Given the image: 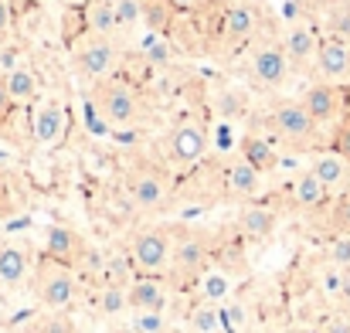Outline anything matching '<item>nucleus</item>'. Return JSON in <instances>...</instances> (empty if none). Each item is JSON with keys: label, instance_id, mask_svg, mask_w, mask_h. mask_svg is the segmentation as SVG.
Wrapping results in <instances>:
<instances>
[{"label": "nucleus", "instance_id": "33", "mask_svg": "<svg viewBox=\"0 0 350 333\" xmlns=\"http://www.w3.org/2000/svg\"><path fill=\"white\" fill-rule=\"evenodd\" d=\"M330 31H334L337 38L350 41V7H347V3H340V7L330 14Z\"/></svg>", "mask_w": 350, "mask_h": 333}, {"label": "nucleus", "instance_id": "21", "mask_svg": "<svg viewBox=\"0 0 350 333\" xmlns=\"http://www.w3.org/2000/svg\"><path fill=\"white\" fill-rule=\"evenodd\" d=\"M323 201H327V184H323L313 170L296 181V204H299V208H320Z\"/></svg>", "mask_w": 350, "mask_h": 333}, {"label": "nucleus", "instance_id": "8", "mask_svg": "<svg viewBox=\"0 0 350 333\" xmlns=\"http://www.w3.org/2000/svg\"><path fill=\"white\" fill-rule=\"evenodd\" d=\"M208 262V238L198 235V231H187L177 238L174 245V265L180 276H198Z\"/></svg>", "mask_w": 350, "mask_h": 333}, {"label": "nucleus", "instance_id": "16", "mask_svg": "<svg viewBox=\"0 0 350 333\" xmlns=\"http://www.w3.org/2000/svg\"><path fill=\"white\" fill-rule=\"evenodd\" d=\"M129 306L133 310H157V313H163L167 293H163V286L157 279H136V282H129Z\"/></svg>", "mask_w": 350, "mask_h": 333}, {"label": "nucleus", "instance_id": "14", "mask_svg": "<svg viewBox=\"0 0 350 333\" xmlns=\"http://www.w3.org/2000/svg\"><path fill=\"white\" fill-rule=\"evenodd\" d=\"M303 106L313 112V119H317V122H330V119L340 112V92H337L334 85H327V82L310 85V89H306V96H303Z\"/></svg>", "mask_w": 350, "mask_h": 333}, {"label": "nucleus", "instance_id": "13", "mask_svg": "<svg viewBox=\"0 0 350 333\" xmlns=\"http://www.w3.org/2000/svg\"><path fill=\"white\" fill-rule=\"evenodd\" d=\"M65 106H58V103H44L41 109L34 112V139L41 143V146H51V143H58L62 139V133H65Z\"/></svg>", "mask_w": 350, "mask_h": 333}, {"label": "nucleus", "instance_id": "11", "mask_svg": "<svg viewBox=\"0 0 350 333\" xmlns=\"http://www.w3.org/2000/svg\"><path fill=\"white\" fill-rule=\"evenodd\" d=\"M255 27H258V10L248 7V3H234V7H228V14H225L221 38L228 44H241V41H248L255 34Z\"/></svg>", "mask_w": 350, "mask_h": 333}, {"label": "nucleus", "instance_id": "7", "mask_svg": "<svg viewBox=\"0 0 350 333\" xmlns=\"http://www.w3.org/2000/svg\"><path fill=\"white\" fill-rule=\"evenodd\" d=\"M208 153V129L198 122H184L170 136V160L174 163H194Z\"/></svg>", "mask_w": 350, "mask_h": 333}, {"label": "nucleus", "instance_id": "10", "mask_svg": "<svg viewBox=\"0 0 350 333\" xmlns=\"http://www.w3.org/2000/svg\"><path fill=\"white\" fill-rule=\"evenodd\" d=\"M126 191L129 198L139 204V208H153L163 201V177L153 170V167H136L129 177H126Z\"/></svg>", "mask_w": 350, "mask_h": 333}, {"label": "nucleus", "instance_id": "47", "mask_svg": "<svg viewBox=\"0 0 350 333\" xmlns=\"http://www.w3.org/2000/svg\"><path fill=\"white\" fill-rule=\"evenodd\" d=\"M3 191H7V177L0 174V194H3Z\"/></svg>", "mask_w": 350, "mask_h": 333}, {"label": "nucleus", "instance_id": "39", "mask_svg": "<svg viewBox=\"0 0 350 333\" xmlns=\"http://www.w3.org/2000/svg\"><path fill=\"white\" fill-rule=\"evenodd\" d=\"M10 103H14V96L7 92V79H0V122L10 116Z\"/></svg>", "mask_w": 350, "mask_h": 333}, {"label": "nucleus", "instance_id": "2", "mask_svg": "<svg viewBox=\"0 0 350 333\" xmlns=\"http://www.w3.org/2000/svg\"><path fill=\"white\" fill-rule=\"evenodd\" d=\"M272 126H275V133L286 139V143H293V146H310L313 139H317V119H313V112L306 109L303 103H282L279 109L272 112Z\"/></svg>", "mask_w": 350, "mask_h": 333}, {"label": "nucleus", "instance_id": "37", "mask_svg": "<svg viewBox=\"0 0 350 333\" xmlns=\"http://www.w3.org/2000/svg\"><path fill=\"white\" fill-rule=\"evenodd\" d=\"M334 146H337V153L344 157L350 163V119L340 122V129H337V139H334Z\"/></svg>", "mask_w": 350, "mask_h": 333}, {"label": "nucleus", "instance_id": "41", "mask_svg": "<svg viewBox=\"0 0 350 333\" xmlns=\"http://www.w3.org/2000/svg\"><path fill=\"white\" fill-rule=\"evenodd\" d=\"M10 21H14L10 3H7V0H0V34H7V31H10Z\"/></svg>", "mask_w": 350, "mask_h": 333}, {"label": "nucleus", "instance_id": "5", "mask_svg": "<svg viewBox=\"0 0 350 333\" xmlns=\"http://www.w3.org/2000/svg\"><path fill=\"white\" fill-rule=\"evenodd\" d=\"M113 65H116V44L106 34H89L75 48V68L85 79H103Z\"/></svg>", "mask_w": 350, "mask_h": 333}, {"label": "nucleus", "instance_id": "36", "mask_svg": "<svg viewBox=\"0 0 350 333\" xmlns=\"http://www.w3.org/2000/svg\"><path fill=\"white\" fill-rule=\"evenodd\" d=\"M215 146H218L221 153H228L234 146V126L232 122H221V126L215 129Z\"/></svg>", "mask_w": 350, "mask_h": 333}, {"label": "nucleus", "instance_id": "22", "mask_svg": "<svg viewBox=\"0 0 350 333\" xmlns=\"http://www.w3.org/2000/svg\"><path fill=\"white\" fill-rule=\"evenodd\" d=\"M7 92L14 96V103H27L38 96V75L31 68H14L7 72Z\"/></svg>", "mask_w": 350, "mask_h": 333}, {"label": "nucleus", "instance_id": "6", "mask_svg": "<svg viewBox=\"0 0 350 333\" xmlns=\"http://www.w3.org/2000/svg\"><path fill=\"white\" fill-rule=\"evenodd\" d=\"M167 255H170V238L167 231L153 228V231H139L133 238V262L143 269V272H160L167 265Z\"/></svg>", "mask_w": 350, "mask_h": 333}, {"label": "nucleus", "instance_id": "31", "mask_svg": "<svg viewBox=\"0 0 350 333\" xmlns=\"http://www.w3.org/2000/svg\"><path fill=\"white\" fill-rule=\"evenodd\" d=\"M330 262H334L337 269H350V235L347 231L330 241Z\"/></svg>", "mask_w": 350, "mask_h": 333}, {"label": "nucleus", "instance_id": "18", "mask_svg": "<svg viewBox=\"0 0 350 333\" xmlns=\"http://www.w3.org/2000/svg\"><path fill=\"white\" fill-rule=\"evenodd\" d=\"M24 276H27V258H24V252L14 248V245H3V248H0V282L17 286Z\"/></svg>", "mask_w": 350, "mask_h": 333}, {"label": "nucleus", "instance_id": "40", "mask_svg": "<svg viewBox=\"0 0 350 333\" xmlns=\"http://www.w3.org/2000/svg\"><path fill=\"white\" fill-rule=\"evenodd\" d=\"M44 333H72V323H68L65 317H51V320L44 323Z\"/></svg>", "mask_w": 350, "mask_h": 333}, {"label": "nucleus", "instance_id": "25", "mask_svg": "<svg viewBox=\"0 0 350 333\" xmlns=\"http://www.w3.org/2000/svg\"><path fill=\"white\" fill-rule=\"evenodd\" d=\"M191 330L194 333H218L221 330V310L211 306V303H201V306L191 313Z\"/></svg>", "mask_w": 350, "mask_h": 333}, {"label": "nucleus", "instance_id": "20", "mask_svg": "<svg viewBox=\"0 0 350 333\" xmlns=\"http://www.w3.org/2000/svg\"><path fill=\"white\" fill-rule=\"evenodd\" d=\"M241 157H245L248 163H255L262 174L275 167V150H272L262 136H245V139H241Z\"/></svg>", "mask_w": 350, "mask_h": 333}, {"label": "nucleus", "instance_id": "24", "mask_svg": "<svg viewBox=\"0 0 350 333\" xmlns=\"http://www.w3.org/2000/svg\"><path fill=\"white\" fill-rule=\"evenodd\" d=\"M272 228H275V218L269 208H248L241 215V231L252 238H265V235H272Z\"/></svg>", "mask_w": 350, "mask_h": 333}, {"label": "nucleus", "instance_id": "29", "mask_svg": "<svg viewBox=\"0 0 350 333\" xmlns=\"http://www.w3.org/2000/svg\"><path fill=\"white\" fill-rule=\"evenodd\" d=\"M174 3L170 0H143V17L153 24V27H163L167 24V10H170Z\"/></svg>", "mask_w": 350, "mask_h": 333}, {"label": "nucleus", "instance_id": "23", "mask_svg": "<svg viewBox=\"0 0 350 333\" xmlns=\"http://www.w3.org/2000/svg\"><path fill=\"white\" fill-rule=\"evenodd\" d=\"M344 163H347V160H344L340 153H320V157L313 160V174H317L327 187H334V184H340L344 174H347Z\"/></svg>", "mask_w": 350, "mask_h": 333}, {"label": "nucleus", "instance_id": "35", "mask_svg": "<svg viewBox=\"0 0 350 333\" xmlns=\"http://www.w3.org/2000/svg\"><path fill=\"white\" fill-rule=\"evenodd\" d=\"M146 58H150L153 65H170L174 51H170V44H163V41H150V44H146Z\"/></svg>", "mask_w": 350, "mask_h": 333}, {"label": "nucleus", "instance_id": "1", "mask_svg": "<svg viewBox=\"0 0 350 333\" xmlns=\"http://www.w3.org/2000/svg\"><path fill=\"white\" fill-rule=\"evenodd\" d=\"M92 103L109 126H129L139 116V99L122 79H96Z\"/></svg>", "mask_w": 350, "mask_h": 333}, {"label": "nucleus", "instance_id": "15", "mask_svg": "<svg viewBox=\"0 0 350 333\" xmlns=\"http://www.w3.org/2000/svg\"><path fill=\"white\" fill-rule=\"evenodd\" d=\"M225 181H228V191H232L234 198H255L258 187H262V170L241 157V160H234L232 167H228Z\"/></svg>", "mask_w": 350, "mask_h": 333}, {"label": "nucleus", "instance_id": "26", "mask_svg": "<svg viewBox=\"0 0 350 333\" xmlns=\"http://www.w3.org/2000/svg\"><path fill=\"white\" fill-rule=\"evenodd\" d=\"M99 306H103L106 317H119V313L129 306V289L119 286V282H109V286L103 289V296H99Z\"/></svg>", "mask_w": 350, "mask_h": 333}, {"label": "nucleus", "instance_id": "42", "mask_svg": "<svg viewBox=\"0 0 350 333\" xmlns=\"http://www.w3.org/2000/svg\"><path fill=\"white\" fill-rule=\"evenodd\" d=\"M14 62H17V51H0V65L7 72H14Z\"/></svg>", "mask_w": 350, "mask_h": 333}, {"label": "nucleus", "instance_id": "45", "mask_svg": "<svg viewBox=\"0 0 350 333\" xmlns=\"http://www.w3.org/2000/svg\"><path fill=\"white\" fill-rule=\"evenodd\" d=\"M170 3H174V7H180V10H187V7H194L198 0H170Z\"/></svg>", "mask_w": 350, "mask_h": 333}, {"label": "nucleus", "instance_id": "27", "mask_svg": "<svg viewBox=\"0 0 350 333\" xmlns=\"http://www.w3.org/2000/svg\"><path fill=\"white\" fill-rule=\"evenodd\" d=\"M163 313L157 310H136V320H133V330L136 333H163Z\"/></svg>", "mask_w": 350, "mask_h": 333}, {"label": "nucleus", "instance_id": "44", "mask_svg": "<svg viewBox=\"0 0 350 333\" xmlns=\"http://www.w3.org/2000/svg\"><path fill=\"white\" fill-rule=\"evenodd\" d=\"M221 112H234V96H228V99H221Z\"/></svg>", "mask_w": 350, "mask_h": 333}, {"label": "nucleus", "instance_id": "17", "mask_svg": "<svg viewBox=\"0 0 350 333\" xmlns=\"http://www.w3.org/2000/svg\"><path fill=\"white\" fill-rule=\"evenodd\" d=\"M44 252H48V258H58V262L72 265L75 255H79V238H75V231H68V228H62V224H51V228H48V238H44Z\"/></svg>", "mask_w": 350, "mask_h": 333}, {"label": "nucleus", "instance_id": "12", "mask_svg": "<svg viewBox=\"0 0 350 333\" xmlns=\"http://www.w3.org/2000/svg\"><path fill=\"white\" fill-rule=\"evenodd\" d=\"M286 51H289V62H293V68H306L313 58H317V51H320V41H317V34H313V27H306V24H296V27H289V34H286Z\"/></svg>", "mask_w": 350, "mask_h": 333}, {"label": "nucleus", "instance_id": "46", "mask_svg": "<svg viewBox=\"0 0 350 333\" xmlns=\"http://www.w3.org/2000/svg\"><path fill=\"white\" fill-rule=\"evenodd\" d=\"M344 303H347V310H350V276H347V282H344Z\"/></svg>", "mask_w": 350, "mask_h": 333}, {"label": "nucleus", "instance_id": "28", "mask_svg": "<svg viewBox=\"0 0 350 333\" xmlns=\"http://www.w3.org/2000/svg\"><path fill=\"white\" fill-rule=\"evenodd\" d=\"M245 327V306L241 303H225L221 306V330L225 333H234Z\"/></svg>", "mask_w": 350, "mask_h": 333}, {"label": "nucleus", "instance_id": "9", "mask_svg": "<svg viewBox=\"0 0 350 333\" xmlns=\"http://www.w3.org/2000/svg\"><path fill=\"white\" fill-rule=\"evenodd\" d=\"M317 68H320V75H327V79H347L350 75V44L344 38H337V34H330L327 41H320V51H317Z\"/></svg>", "mask_w": 350, "mask_h": 333}, {"label": "nucleus", "instance_id": "34", "mask_svg": "<svg viewBox=\"0 0 350 333\" xmlns=\"http://www.w3.org/2000/svg\"><path fill=\"white\" fill-rule=\"evenodd\" d=\"M334 228L350 235V194H344V198L334 204Z\"/></svg>", "mask_w": 350, "mask_h": 333}, {"label": "nucleus", "instance_id": "3", "mask_svg": "<svg viewBox=\"0 0 350 333\" xmlns=\"http://www.w3.org/2000/svg\"><path fill=\"white\" fill-rule=\"evenodd\" d=\"M289 68H293L289 51H286V44H279V41H262V44L252 51V75H255L265 89H279V85L289 79Z\"/></svg>", "mask_w": 350, "mask_h": 333}, {"label": "nucleus", "instance_id": "19", "mask_svg": "<svg viewBox=\"0 0 350 333\" xmlns=\"http://www.w3.org/2000/svg\"><path fill=\"white\" fill-rule=\"evenodd\" d=\"M116 27H119L116 3H113V0H92V7H89V31L109 38Z\"/></svg>", "mask_w": 350, "mask_h": 333}, {"label": "nucleus", "instance_id": "30", "mask_svg": "<svg viewBox=\"0 0 350 333\" xmlns=\"http://www.w3.org/2000/svg\"><path fill=\"white\" fill-rule=\"evenodd\" d=\"M116 17H119V27H129L143 17V3L139 0H116Z\"/></svg>", "mask_w": 350, "mask_h": 333}, {"label": "nucleus", "instance_id": "38", "mask_svg": "<svg viewBox=\"0 0 350 333\" xmlns=\"http://www.w3.org/2000/svg\"><path fill=\"white\" fill-rule=\"evenodd\" d=\"M344 282H347V276H340V272H330V276L323 279V286H327L330 296H344Z\"/></svg>", "mask_w": 350, "mask_h": 333}, {"label": "nucleus", "instance_id": "4", "mask_svg": "<svg viewBox=\"0 0 350 333\" xmlns=\"http://www.w3.org/2000/svg\"><path fill=\"white\" fill-rule=\"evenodd\" d=\"M38 293H41V303L48 310H68L72 299H75V279L68 272L65 262L58 258H48V265L41 269V282H38Z\"/></svg>", "mask_w": 350, "mask_h": 333}, {"label": "nucleus", "instance_id": "32", "mask_svg": "<svg viewBox=\"0 0 350 333\" xmlns=\"http://www.w3.org/2000/svg\"><path fill=\"white\" fill-rule=\"evenodd\" d=\"M228 289H232V282H228L225 276H208V279H204V296H208V303H221V299L228 296Z\"/></svg>", "mask_w": 350, "mask_h": 333}, {"label": "nucleus", "instance_id": "43", "mask_svg": "<svg viewBox=\"0 0 350 333\" xmlns=\"http://www.w3.org/2000/svg\"><path fill=\"white\" fill-rule=\"evenodd\" d=\"M327 333H350V323L347 320H334V323L327 327Z\"/></svg>", "mask_w": 350, "mask_h": 333}]
</instances>
